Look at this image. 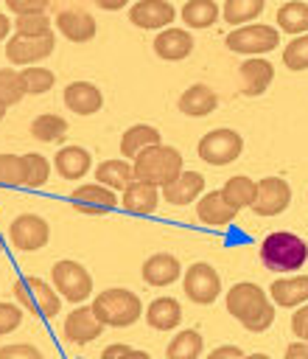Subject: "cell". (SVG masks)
I'll return each instance as SVG.
<instances>
[{"mask_svg":"<svg viewBox=\"0 0 308 359\" xmlns=\"http://www.w3.org/2000/svg\"><path fill=\"white\" fill-rule=\"evenodd\" d=\"M132 165H134V180H143V182H151V185L162 188L174 177H179V171H182V154L174 146L154 143V146L143 149L134 157Z\"/></svg>","mask_w":308,"mask_h":359,"instance_id":"3","label":"cell"},{"mask_svg":"<svg viewBox=\"0 0 308 359\" xmlns=\"http://www.w3.org/2000/svg\"><path fill=\"white\" fill-rule=\"evenodd\" d=\"M22 95H25V87H22L20 73L11 67H0V104L11 107V104L22 101Z\"/></svg>","mask_w":308,"mask_h":359,"instance_id":"38","label":"cell"},{"mask_svg":"<svg viewBox=\"0 0 308 359\" xmlns=\"http://www.w3.org/2000/svg\"><path fill=\"white\" fill-rule=\"evenodd\" d=\"M25 157L17 154H0V185L3 188H20L25 185Z\"/></svg>","mask_w":308,"mask_h":359,"instance_id":"36","label":"cell"},{"mask_svg":"<svg viewBox=\"0 0 308 359\" xmlns=\"http://www.w3.org/2000/svg\"><path fill=\"white\" fill-rule=\"evenodd\" d=\"M50 275L53 289L62 292V297H67L70 303H84L92 294V278L78 261H56Z\"/></svg>","mask_w":308,"mask_h":359,"instance_id":"7","label":"cell"},{"mask_svg":"<svg viewBox=\"0 0 308 359\" xmlns=\"http://www.w3.org/2000/svg\"><path fill=\"white\" fill-rule=\"evenodd\" d=\"M20 79H22L25 95H42V93L53 90V81H56L48 67H22Z\"/></svg>","mask_w":308,"mask_h":359,"instance_id":"37","label":"cell"},{"mask_svg":"<svg viewBox=\"0 0 308 359\" xmlns=\"http://www.w3.org/2000/svg\"><path fill=\"white\" fill-rule=\"evenodd\" d=\"M283 65L288 70H308V34H297L283 48Z\"/></svg>","mask_w":308,"mask_h":359,"instance_id":"39","label":"cell"},{"mask_svg":"<svg viewBox=\"0 0 308 359\" xmlns=\"http://www.w3.org/2000/svg\"><path fill=\"white\" fill-rule=\"evenodd\" d=\"M218 107V95L216 90H210L207 84H190L182 95H179V112L190 115V118H204Z\"/></svg>","mask_w":308,"mask_h":359,"instance_id":"24","label":"cell"},{"mask_svg":"<svg viewBox=\"0 0 308 359\" xmlns=\"http://www.w3.org/2000/svg\"><path fill=\"white\" fill-rule=\"evenodd\" d=\"M3 115H6V104H0V121H3Z\"/></svg>","mask_w":308,"mask_h":359,"instance_id":"52","label":"cell"},{"mask_svg":"<svg viewBox=\"0 0 308 359\" xmlns=\"http://www.w3.org/2000/svg\"><path fill=\"white\" fill-rule=\"evenodd\" d=\"M227 311L252 334H260L274 323V303L252 280L235 283L227 292Z\"/></svg>","mask_w":308,"mask_h":359,"instance_id":"1","label":"cell"},{"mask_svg":"<svg viewBox=\"0 0 308 359\" xmlns=\"http://www.w3.org/2000/svg\"><path fill=\"white\" fill-rule=\"evenodd\" d=\"M244 151V137L235 129H213L199 140V157L210 165H230Z\"/></svg>","mask_w":308,"mask_h":359,"instance_id":"8","label":"cell"},{"mask_svg":"<svg viewBox=\"0 0 308 359\" xmlns=\"http://www.w3.org/2000/svg\"><path fill=\"white\" fill-rule=\"evenodd\" d=\"M291 202V188L286 180L280 177H263L260 182H255V199H252V210L258 216H277L288 208Z\"/></svg>","mask_w":308,"mask_h":359,"instance_id":"11","label":"cell"},{"mask_svg":"<svg viewBox=\"0 0 308 359\" xmlns=\"http://www.w3.org/2000/svg\"><path fill=\"white\" fill-rule=\"evenodd\" d=\"M53 165H56L59 177H64V180H81V177L90 171L92 157H90V151L81 149V146H64V149H59Z\"/></svg>","mask_w":308,"mask_h":359,"instance_id":"27","label":"cell"},{"mask_svg":"<svg viewBox=\"0 0 308 359\" xmlns=\"http://www.w3.org/2000/svg\"><path fill=\"white\" fill-rule=\"evenodd\" d=\"M277 28L286 34H308V3L288 0L277 8Z\"/></svg>","mask_w":308,"mask_h":359,"instance_id":"30","label":"cell"},{"mask_svg":"<svg viewBox=\"0 0 308 359\" xmlns=\"http://www.w3.org/2000/svg\"><path fill=\"white\" fill-rule=\"evenodd\" d=\"M56 25H59V34L70 42H90L95 36V20H92V14H87L81 8L59 11Z\"/></svg>","mask_w":308,"mask_h":359,"instance_id":"19","label":"cell"},{"mask_svg":"<svg viewBox=\"0 0 308 359\" xmlns=\"http://www.w3.org/2000/svg\"><path fill=\"white\" fill-rule=\"evenodd\" d=\"M98 8H104V11H118V8H123L129 0H92Z\"/></svg>","mask_w":308,"mask_h":359,"instance_id":"49","label":"cell"},{"mask_svg":"<svg viewBox=\"0 0 308 359\" xmlns=\"http://www.w3.org/2000/svg\"><path fill=\"white\" fill-rule=\"evenodd\" d=\"M176 11L168 0H137L129 8V22H134L137 28H148V31H160L168 28L174 22Z\"/></svg>","mask_w":308,"mask_h":359,"instance_id":"14","label":"cell"},{"mask_svg":"<svg viewBox=\"0 0 308 359\" xmlns=\"http://www.w3.org/2000/svg\"><path fill=\"white\" fill-rule=\"evenodd\" d=\"M266 0H224V8H221V17L232 25L238 22H249L255 20L260 11H263Z\"/></svg>","mask_w":308,"mask_h":359,"instance_id":"35","label":"cell"},{"mask_svg":"<svg viewBox=\"0 0 308 359\" xmlns=\"http://www.w3.org/2000/svg\"><path fill=\"white\" fill-rule=\"evenodd\" d=\"M0 252H3V238H0Z\"/></svg>","mask_w":308,"mask_h":359,"instance_id":"53","label":"cell"},{"mask_svg":"<svg viewBox=\"0 0 308 359\" xmlns=\"http://www.w3.org/2000/svg\"><path fill=\"white\" fill-rule=\"evenodd\" d=\"M0 359H42V353L28 342H17V345L0 348Z\"/></svg>","mask_w":308,"mask_h":359,"instance_id":"43","label":"cell"},{"mask_svg":"<svg viewBox=\"0 0 308 359\" xmlns=\"http://www.w3.org/2000/svg\"><path fill=\"white\" fill-rule=\"evenodd\" d=\"M48 3H50V0H6L8 11H14L17 17H20V14H45Z\"/></svg>","mask_w":308,"mask_h":359,"instance_id":"44","label":"cell"},{"mask_svg":"<svg viewBox=\"0 0 308 359\" xmlns=\"http://www.w3.org/2000/svg\"><path fill=\"white\" fill-rule=\"evenodd\" d=\"M196 213H199V219H202L204 224H210V227H221V224H230L232 216H235L238 210L224 199L221 191H210V194H204V196L199 199Z\"/></svg>","mask_w":308,"mask_h":359,"instance_id":"25","label":"cell"},{"mask_svg":"<svg viewBox=\"0 0 308 359\" xmlns=\"http://www.w3.org/2000/svg\"><path fill=\"white\" fill-rule=\"evenodd\" d=\"M101 331H104V323L95 317L92 306H78L64 320V337L70 342H78V345L92 342L95 337H101Z\"/></svg>","mask_w":308,"mask_h":359,"instance_id":"15","label":"cell"},{"mask_svg":"<svg viewBox=\"0 0 308 359\" xmlns=\"http://www.w3.org/2000/svg\"><path fill=\"white\" fill-rule=\"evenodd\" d=\"M218 6L213 0H188L182 6V22L188 28H210L216 20H218Z\"/></svg>","mask_w":308,"mask_h":359,"instance_id":"31","label":"cell"},{"mask_svg":"<svg viewBox=\"0 0 308 359\" xmlns=\"http://www.w3.org/2000/svg\"><path fill=\"white\" fill-rule=\"evenodd\" d=\"M241 93L244 95H263L274 79V67L272 62L260 59V56H249L244 65H241Z\"/></svg>","mask_w":308,"mask_h":359,"instance_id":"17","label":"cell"},{"mask_svg":"<svg viewBox=\"0 0 308 359\" xmlns=\"http://www.w3.org/2000/svg\"><path fill=\"white\" fill-rule=\"evenodd\" d=\"M95 180L112 191H126L134 182V165H129L126 160H104L95 168Z\"/></svg>","mask_w":308,"mask_h":359,"instance_id":"29","label":"cell"},{"mask_svg":"<svg viewBox=\"0 0 308 359\" xmlns=\"http://www.w3.org/2000/svg\"><path fill=\"white\" fill-rule=\"evenodd\" d=\"M308 261V244L286 230L269 233L260 241V264L272 272H294L302 269Z\"/></svg>","mask_w":308,"mask_h":359,"instance_id":"2","label":"cell"},{"mask_svg":"<svg viewBox=\"0 0 308 359\" xmlns=\"http://www.w3.org/2000/svg\"><path fill=\"white\" fill-rule=\"evenodd\" d=\"M14 34H20V36H42V34H50V20L45 14H20L14 20Z\"/></svg>","mask_w":308,"mask_h":359,"instance_id":"41","label":"cell"},{"mask_svg":"<svg viewBox=\"0 0 308 359\" xmlns=\"http://www.w3.org/2000/svg\"><path fill=\"white\" fill-rule=\"evenodd\" d=\"M160 205V191L157 185L151 182H143V180H134L126 191H123V199H120V208L132 216H151Z\"/></svg>","mask_w":308,"mask_h":359,"instance_id":"16","label":"cell"},{"mask_svg":"<svg viewBox=\"0 0 308 359\" xmlns=\"http://www.w3.org/2000/svg\"><path fill=\"white\" fill-rule=\"evenodd\" d=\"M143 317H146V323L154 331H171L182 320V306H179L176 297H157V300L148 303V309H146Z\"/></svg>","mask_w":308,"mask_h":359,"instance_id":"26","label":"cell"},{"mask_svg":"<svg viewBox=\"0 0 308 359\" xmlns=\"http://www.w3.org/2000/svg\"><path fill=\"white\" fill-rule=\"evenodd\" d=\"M193 50V36L185 31V28H162L154 39V53L160 59H168V62H179L185 56H190Z\"/></svg>","mask_w":308,"mask_h":359,"instance_id":"18","label":"cell"},{"mask_svg":"<svg viewBox=\"0 0 308 359\" xmlns=\"http://www.w3.org/2000/svg\"><path fill=\"white\" fill-rule=\"evenodd\" d=\"M101 359H151V356H148L146 351H134V348H129V345H120V342H115V345L104 348Z\"/></svg>","mask_w":308,"mask_h":359,"instance_id":"45","label":"cell"},{"mask_svg":"<svg viewBox=\"0 0 308 359\" xmlns=\"http://www.w3.org/2000/svg\"><path fill=\"white\" fill-rule=\"evenodd\" d=\"M53 45H56L53 31L42 34V36H20V34H14L6 42V59L11 65H17V67H28V65H36V62L48 59L53 53Z\"/></svg>","mask_w":308,"mask_h":359,"instance_id":"9","label":"cell"},{"mask_svg":"<svg viewBox=\"0 0 308 359\" xmlns=\"http://www.w3.org/2000/svg\"><path fill=\"white\" fill-rule=\"evenodd\" d=\"M179 275H182V266L171 252H157L143 264V280L148 286H171Z\"/></svg>","mask_w":308,"mask_h":359,"instance_id":"22","label":"cell"},{"mask_svg":"<svg viewBox=\"0 0 308 359\" xmlns=\"http://www.w3.org/2000/svg\"><path fill=\"white\" fill-rule=\"evenodd\" d=\"M8 236H11V244H14L17 250H42V247L48 244L50 230H48V222H45L42 216H36V213H22V216H17V219L11 222Z\"/></svg>","mask_w":308,"mask_h":359,"instance_id":"13","label":"cell"},{"mask_svg":"<svg viewBox=\"0 0 308 359\" xmlns=\"http://www.w3.org/2000/svg\"><path fill=\"white\" fill-rule=\"evenodd\" d=\"M22 157H25V168H28V174H25V188H42V185L48 182V171H50L48 160H45L42 154H36V151H28V154H22Z\"/></svg>","mask_w":308,"mask_h":359,"instance_id":"40","label":"cell"},{"mask_svg":"<svg viewBox=\"0 0 308 359\" xmlns=\"http://www.w3.org/2000/svg\"><path fill=\"white\" fill-rule=\"evenodd\" d=\"M182 286H185V294H188L193 303H199V306H207V303H213V300L221 294V278H218V272H216L210 264H204V261H199V264H193V266L185 269Z\"/></svg>","mask_w":308,"mask_h":359,"instance_id":"10","label":"cell"},{"mask_svg":"<svg viewBox=\"0 0 308 359\" xmlns=\"http://www.w3.org/2000/svg\"><path fill=\"white\" fill-rule=\"evenodd\" d=\"M269 297L283 306V309H294L308 303V275H291V278H280L269 286Z\"/></svg>","mask_w":308,"mask_h":359,"instance_id":"23","label":"cell"},{"mask_svg":"<svg viewBox=\"0 0 308 359\" xmlns=\"http://www.w3.org/2000/svg\"><path fill=\"white\" fill-rule=\"evenodd\" d=\"M64 104L76 115H92L104 107V95L90 81H73V84L64 87Z\"/></svg>","mask_w":308,"mask_h":359,"instance_id":"20","label":"cell"},{"mask_svg":"<svg viewBox=\"0 0 308 359\" xmlns=\"http://www.w3.org/2000/svg\"><path fill=\"white\" fill-rule=\"evenodd\" d=\"M92 311H95V317L104 325L126 328V325H134L143 317V303L129 289H106V292H98L95 294Z\"/></svg>","mask_w":308,"mask_h":359,"instance_id":"4","label":"cell"},{"mask_svg":"<svg viewBox=\"0 0 308 359\" xmlns=\"http://www.w3.org/2000/svg\"><path fill=\"white\" fill-rule=\"evenodd\" d=\"M202 348H204L202 334L193 331V328H188V331H179V334L171 339V345L165 348V356H168V359H199Z\"/></svg>","mask_w":308,"mask_h":359,"instance_id":"32","label":"cell"},{"mask_svg":"<svg viewBox=\"0 0 308 359\" xmlns=\"http://www.w3.org/2000/svg\"><path fill=\"white\" fill-rule=\"evenodd\" d=\"M70 202L78 213L84 216H104L109 210H115L120 202L115 196L112 188L101 185V182H87V185H78L73 194H70Z\"/></svg>","mask_w":308,"mask_h":359,"instance_id":"12","label":"cell"},{"mask_svg":"<svg viewBox=\"0 0 308 359\" xmlns=\"http://www.w3.org/2000/svg\"><path fill=\"white\" fill-rule=\"evenodd\" d=\"M8 31H11V22H8V17H6V14H0V42L8 36Z\"/></svg>","mask_w":308,"mask_h":359,"instance_id":"50","label":"cell"},{"mask_svg":"<svg viewBox=\"0 0 308 359\" xmlns=\"http://www.w3.org/2000/svg\"><path fill=\"white\" fill-rule=\"evenodd\" d=\"M20 323H22L20 306H14V303H0V337H3V334H11Z\"/></svg>","mask_w":308,"mask_h":359,"instance_id":"42","label":"cell"},{"mask_svg":"<svg viewBox=\"0 0 308 359\" xmlns=\"http://www.w3.org/2000/svg\"><path fill=\"white\" fill-rule=\"evenodd\" d=\"M280 45V31L263 22H252V25H238L235 31L227 34V48L235 53H246V56H260L269 53Z\"/></svg>","mask_w":308,"mask_h":359,"instance_id":"6","label":"cell"},{"mask_svg":"<svg viewBox=\"0 0 308 359\" xmlns=\"http://www.w3.org/2000/svg\"><path fill=\"white\" fill-rule=\"evenodd\" d=\"M207 359H244V353H241V348H238V345H221V348L210 351V356H207Z\"/></svg>","mask_w":308,"mask_h":359,"instance_id":"47","label":"cell"},{"mask_svg":"<svg viewBox=\"0 0 308 359\" xmlns=\"http://www.w3.org/2000/svg\"><path fill=\"white\" fill-rule=\"evenodd\" d=\"M67 132V121L62 115H53V112H45V115H36L34 123H31V135L42 143H53V140H62Z\"/></svg>","mask_w":308,"mask_h":359,"instance_id":"34","label":"cell"},{"mask_svg":"<svg viewBox=\"0 0 308 359\" xmlns=\"http://www.w3.org/2000/svg\"><path fill=\"white\" fill-rule=\"evenodd\" d=\"M14 297L28 311H34L36 317H45V320L59 314V306H62L59 292L50 289L42 278H34V275H22V278L14 280Z\"/></svg>","mask_w":308,"mask_h":359,"instance_id":"5","label":"cell"},{"mask_svg":"<svg viewBox=\"0 0 308 359\" xmlns=\"http://www.w3.org/2000/svg\"><path fill=\"white\" fill-rule=\"evenodd\" d=\"M283 359H308V339H297L286 348V356Z\"/></svg>","mask_w":308,"mask_h":359,"instance_id":"48","label":"cell"},{"mask_svg":"<svg viewBox=\"0 0 308 359\" xmlns=\"http://www.w3.org/2000/svg\"><path fill=\"white\" fill-rule=\"evenodd\" d=\"M291 331L300 339H308V303H302L294 314H291Z\"/></svg>","mask_w":308,"mask_h":359,"instance_id":"46","label":"cell"},{"mask_svg":"<svg viewBox=\"0 0 308 359\" xmlns=\"http://www.w3.org/2000/svg\"><path fill=\"white\" fill-rule=\"evenodd\" d=\"M221 194H224V199H227L235 210H241V208H252V199H255V182H252L249 177L238 174V177H230V180L224 182Z\"/></svg>","mask_w":308,"mask_h":359,"instance_id":"33","label":"cell"},{"mask_svg":"<svg viewBox=\"0 0 308 359\" xmlns=\"http://www.w3.org/2000/svg\"><path fill=\"white\" fill-rule=\"evenodd\" d=\"M204 191V177L199 171H179L168 185H162V199L171 205H190Z\"/></svg>","mask_w":308,"mask_h":359,"instance_id":"21","label":"cell"},{"mask_svg":"<svg viewBox=\"0 0 308 359\" xmlns=\"http://www.w3.org/2000/svg\"><path fill=\"white\" fill-rule=\"evenodd\" d=\"M244 359H272V356H266V353H252V356H244Z\"/></svg>","mask_w":308,"mask_h":359,"instance_id":"51","label":"cell"},{"mask_svg":"<svg viewBox=\"0 0 308 359\" xmlns=\"http://www.w3.org/2000/svg\"><path fill=\"white\" fill-rule=\"evenodd\" d=\"M154 143H162V140H160V129H157V126H148V123H134V126H129V129L123 132V137H120V154L134 160L143 149H148V146H154Z\"/></svg>","mask_w":308,"mask_h":359,"instance_id":"28","label":"cell"}]
</instances>
